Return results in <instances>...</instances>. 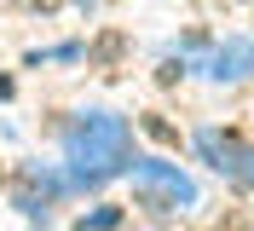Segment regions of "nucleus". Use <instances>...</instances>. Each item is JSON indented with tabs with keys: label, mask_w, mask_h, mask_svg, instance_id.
<instances>
[{
	"label": "nucleus",
	"mask_w": 254,
	"mask_h": 231,
	"mask_svg": "<svg viewBox=\"0 0 254 231\" xmlns=\"http://www.w3.org/2000/svg\"><path fill=\"white\" fill-rule=\"evenodd\" d=\"M64 156H69V179L75 185H104L110 173H122L133 162V133L110 110H87L64 133Z\"/></svg>",
	"instance_id": "f257e3e1"
},
{
	"label": "nucleus",
	"mask_w": 254,
	"mask_h": 231,
	"mask_svg": "<svg viewBox=\"0 0 254 231\" xmlns=\"http://www.w3.org/2000/svg\"><path fill=\"white\" fill-rule=\"evenodd\" d=\"M133 197L144 208H179V202H196V185L190 173H179L174 162H156V156H133Z\"/></svg>",
	"instance_id": "f03ea898"
},
{
	"label": "nucleus",
	"mask_w": 254,
	"mask_h": 231,
	"mask_svg": "<svg viewBox=\"0 0 254 231\" xmlns=\"http://www.w3.org/2000/svg\"><path fill=\"white\" fill-rule=\"evenodd\" d=\"M196 151L214 162V168L225 173V179H237V185H254V145H243V139L220 133V127H202L196 133Z\"/></svg>",
	"instance_id": "7ed1b4c3"
},
{
	"label": "nucleus",
	"mask_w": 254,
	"mask_h": 231,
	"mask_svg": "<svg viewBox=\"0 0 254 231\" xmlns=\"http://www.w3.org/2000/svg\"><path fill=\"white\" fill-rule=\"evenodd\" d=\"M254 70V41H231V46H220L214 52V64H208V76H249Z\"/></svg>",
	"instance_id": "20e7f679"
}]
</instances>
